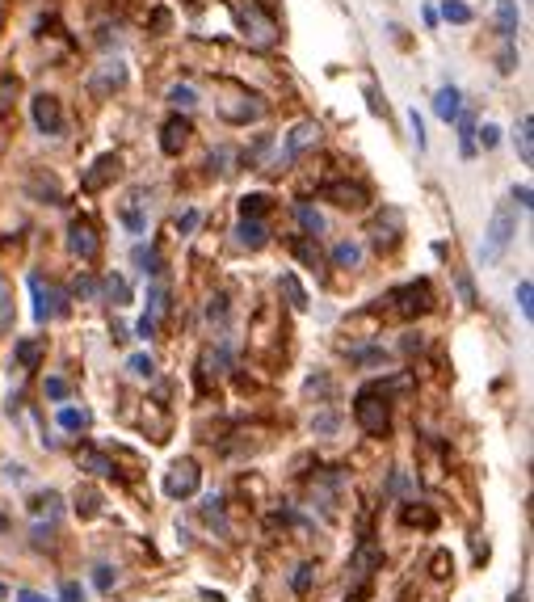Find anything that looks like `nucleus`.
Masks as SVG:
<instances>
[{
    "label": "nucleus",
    "mask_w": 534,
    "mask_h": 602,
    "mask_svg": "<svg viewBox=\"0 0 534 602\" xmlns=\"http://www.w3.org/2000/svg\"><path fill=\"white\" fill-rule=\"evenodd\" d=\"M169 106H173L177 114H181V110L190 114V110L198 106V93H194V85H173V89H169Z\"/></svg>",
    "instance_id": "26"
},
{
    "label": "nucleus",
    "mask_w": 534,
    "mask_h": 602,
    "mask_svg": "<svg viewBox=\"0 0 534 602\" xmlns=\"http://www.w3.org/2000/svg\"><path fill=\"white\" fill-rule=\"evenodd\" d=\"M518 308H522L526 320H534V283H530V278L518 283Z\"/></svg>",
    "instance_id": "36"
},
{
    "label": "nucleus",
    "mask_w": 534,
    "mask_h": 602,
    "mask_svg": "<svg viewBox=\"0 0 534 602\" xmlns=\"http://www.w3.org/2000/svg\"><path fill=\"white\" fill-rule=\"evenodd\" d=\"M400 232H404V215L396 207H383V215L371 219V245L375 249H392L400 240Z\"/></svg>",
    "instance_id": "9"
},
{
    "label": "nucleus",
    "mask_w": 534,
    "mask_h": 602,
    "mask_svg": "<svg viewBox=\"0 0 534 602\" xmlns=\"http://www.w3.org/2000/svg\"><path fill=\"white\" fill-rule=\"evenodd\" d=\"M5 480H9V485H22V480H26V468H5Z\"/></svg>",
    "instance_id": "53"
},
{
    "label": "nucleus",
    "mask_w": 534,
    "mask_h": 602,
    "mask_svg": "<svg viewBox=\"0 0 534 602\" xmlns=\"http://www.w3.org/2000/svg\"><path fill=\"white\" fill-rule=\"evenodd\" d=\"M434 114L442 118V123H455V118L463 114V93H459L455 85H442V89L434 93Z\"/></svg>",
    "instance_id": "13"
},
{
    "label": "nucleus",
    "mask_w": 534,
    "mask_h": 602,
    "mask_svg": "<svg viewBox=\"0 0 534 602\" xmlns=\"http://www.w3.org/2000/svg\"><path fill=\"white\" fill-rule=\"evenodd\" d=\"M383 565V552H375L371 544H362L358 552H354V573L358 577H371V569H379Z\"/></svg>",
    "instance_id": "23"
},
{
    "label": "nucleus",
    "mask_w": 534,
    "mask_h": 602,
    "mask_svg": "<svg viewBox=\"0 0 534 602\" xmlns=\"http://www.w3.org/2000/svg\"><path fill=\"white\" fill-rule=\"evenodd\" d=\"M30 194H38V198H51V203H59V182L55 177H30Z\"/></svg>",
    "instance_id": "32"
},
{
    "label": "nucleus",
    "mask_w": 534,
    "mask_h": 602,
    "mask_svg": "<svg viewBox=\"0 0 534 602\" xmlns=\"http://www.w3.org/2000/svg\"><path fill=\"white\" fill-rule=\"evenodd\" d=\"M30 291H34V320H38V325H47L51 316L64 312V295L43 287V278H38V274H30Z\"/></svg>",
    "instance_id": "11"
},
{
    "label": "nucleus",
    "mask_w": 534,
    "mask_h": 602,
    "mask_svg": "<svg viewBox=\"0 0 534 602\" xmlns=\"http://www.w3.org/2000/svg\"><path fill=\"white\" fill-rule=\"evenodd\" d=\"M270 211V194H244L240 198V219H261Z\"/></svg>",
    "instance_id": "25"
},
{
    "label": "nucleus",
    "mask_w": 534,
    "mask_h": 602,
    "mask_svg": "<svg viewBox=\"0 0 534 602\" xmlns=\"http://www.w3.org/2000/svg\"><path fill=\"white\" fill-rule=\"evenodd\" d=\"M312 573H316L312 565H303V569L295 573V594H312Z\"/></svg>",
    "instance_id": "41"
},
{
    "label": "nucleus",
    "mask_w": 534,
    "mask_h": 602,
    "mask_svg": "<svg viewBox=\"0 0 534 602\" xmlns=\"http://www.w3.org/2000/svg\"><path fill=\"white\" fill-rule=\"evenodd\" d=\"M72 510H76L80 518H97V514H101V493H97L93 485H80V489L72 493Z\"/></svg>",
    "instance_id": "18"
},
{
    "label": "nucleus",
    "mask_w": 534,
    "mask_h": 602,
    "mask_svg": "<svg viewBox=\"0 0 534 602\" xmlns=\"http://www.w3.org/2000/svg\"><path fill=\"white\" fill-rule=\"evenodd\" d=\"M408 127H413V139H417V148L425 152V123H421V114H417V110L408 114Z\"/></svg>",
    "instance_id": "44"
},
{
    "label": "nucleus",
    "mask_w": 534,
    "mask_h": 602,
    "mask_svg": "<svg viewBox=\"0 0 534 602\" xmlns=\"http://www.w3.org/2000/svg\"><path fill=\"white\" fill-rule=\"evenodd\" d=\"M392 304H396V312L400 316H425L429 308H434V287L425 283V278H417V283H408V287H396L392 291Z\"/></svg>",
    "instance_id": "3"
},
{
    "label": "nucleus",
    "mask_w": 534,
    "mask_h": 602,
    "mask_svg": "<svg viewBox=\"0 0 534 602\" xmlns=\"http://www.w3.org/2000/svg\"><path fill=\"white\" fill-rule=\"evenodd\" d=\"M9 287H5V278H0V329H9Z\"/></svg>",
    "instance_id": "43"
},
{
    "label": "nucleus",
    "mask_w": 534,
    "mask_h": 602,
    "mask_svg": "<svg viewBox=\"0 0 534 602\" xmlns=\"http://www.w3.org/2000/svg\"><path fill=\"white\" fill-rule=\"evenodd\" d=\"M236 240H240V245L244 249H265V240H270V228H265L261 224V219H240V224H236Z\"/></svg>",
    "instance_id": "15"
},
{
    "label": "nucleus",
    "mask_w": 534,
    "mask_h": 602,
    "mask_svg": "<svg viewBox=\"0 0 534 602\" xmlns=\"http://www.w3.org/2000/svg\"><path fill=\"white\" fill-rule=\"evenodd\" d=\"M190 135H194L190 118L186 114H169V118H164V127H160V152L164 156H177L181 148L190 144Z\"/></svg>",
    "instance_id": "10"
},
{
    "label": "nucleus",
    "mask_w": 534,
    "mask_h": 602,
    "mask_svg": "<svg viewBox=\"0 0 534 602\" xmlns=\"http://www.w3.org/2000/svg\"><path fill=\"white\" fill-rule=\"evenodd\" d=\"M236 22H240L244 38H249L253 47H274V38H278V26H274L270 17H265V13H257L253 5H249V9H240V13H236Z\"/></svg>",
    "instance_id": "7"
},
{
    "label": "nucleus",
    "mask_w": 534,
    "mask_h": 602,
    "mask_svg": "<svg viewBox=\"0 0 534 602\" xmlns=\"http://www.w3.org/2000/svg\"><path fill=\"white\" fill-rule=\"evenodd\" d=\"M55 506H59V493H51V489L34 501V510H47V514H55Z\"/></svg>",
    "instance_id": "47"
},
{
    "label": "nucleus",
    "mask_w": 534,
    "mask_h": 602,
    "mask_svg": "<svg viewBox=\"0 0 534 602\" xmlns=\"http://www.w3.org/2000/svg\"><path fill=\"white\" fill-rule=\"evenodd\" d=\"M501 144V127L497 123H484L480 131H476V148H484V152H492Z\"/></svg>",
    "instance_id": "35"
},
{
    "label": "nucleus",
    "mask_w": 534,
    "mask_h": 602,
    "mask_svg": "<svg viewBox=\"0 0 534 602\" xmlns=\"http://www.w3.org/2000/svg\"><path fill=\"white\" fill-rule=\"evenodd\" d=\"M362 262V245H354V240H341V245L333 249V266L341 270H354Z\"/></svg>",
    "instance_id": "24"
},
{
    "label": "nucleus",
    "mask_w": 534,
    "mask_h": 602,
    "mask_svg": "<svg viewBox=\"0 0 534 602\" xmlns=\"http://www.w3.org/2000/svg\"><path fill=\"white\" fill-rule=\"evenodd\" d=\"M5 527H9V523H5V518H0V531H5Z\"/></svg>",
    "instance_id": "55"
},
{
    "label": "nucleus",
    "mask_w": 534,
    "mask_h": 602,
    "mask_svg": "<svg viewBox=\"0 0 534 602\" xmlns=\"http://www.w3.org/2000/svg\"><path fill=\"white\" fill-rule=\"evenodd\" d=\"M76 464L85 468V472H93V476H114L118 468H114V459L106 455V451H93V447H85L76 455Z\"/></svg>",
    "instance_id": "17"
},
{
    "label": "nucleus",
    "mask_w": 534,
    "mask_h": 602,
    "mask_svg": "<svg viewBox=\"0 0 534 602\" xmlns=\"http://www.w3.org/2000/svg\"><path fill=\"white\" fill-rule=\"evenodd\" d=\"M76 295H97V283L93 278H76Z\"/></svg>",
    "instance_id": "52"
},
{
    "label": "nucleus",
    "mask_w": 534,
    "mask_h": 602,
    "mask_svg": "<svg viewBox=\"0 0 534 602\" xmlns=\"http://www.w3.org/2000/svg\"><path fill=\"white\" fill-rule=\"evenodd\" d=\"M106 295L114 299V304H131V287H127V278H122V274H110V278H106Z\"/></svg>",
    "instance_id": "33"
},
{
    "label": "nucleus",
    "mask_w": 534,
    "mask_h": 602,
    "mask_svg": "<svg viewBox=\"0 0 534 602\" xmlns=\"http://www.w3.org/2000/svg\"><path fill=\"white\" fill-rule=\"evenodd\" d=\"M497 26L505 43H513V34H518V5L513 0H497Z\"/></svg>",
    "instance_id": "21"
},
{
    "label": "nucleus",
    "mask_w": 534,
    "mask_h": 602,
    "mask_svg": "<svg viewBox=\"0 0 534 602\" xmlns=\"http://www.w3.org/2000/svg\"><path fill=\"white\" fill-rule=\"evenodd\" d=\"M55 421H59V430H72L76 434V430H89L93 426V413L89 409H76V405H64Z\"/></svg>",
    "instance_id": "20"
},
{
    "label": "nucleus",
    "mask_w": 534,
    "mask_h": 602,
    "mask_svg": "<svg viewBox=\"0 0 534 602\" xmlns=\"http://www.w3.org/2000/svg\"><path fill=\"white\" fill-rule=\"evenodd\" d=\"M320 144V127L316 123H299L291 135H286V144H282V152L286 156H299V152H307V148H316Z\"/></svg>",
    "instance_id": "14"
},
{
    "label": "nucleus",
    "mask_w": 534,
    "mask_h": 602,
    "mask_svg": "<svg viewBox=\"0 0 534 602\" xmlns=\"http://www.w3.org/2000/svg\"><path fill=\"white\" fill-rule=\"evenodd\" d=\"M434 577H450V556L446 552L434 556Z\"/></svg>",
    "instance_id": "51"
},
{
    "label": "nucleus",
    "mask_w": 534,
    "mask_h": 602,
    "mask_svg": "<svg viewBox=\"0 0 534 602\" xmlns=\"http://www.w3.org/2000/svg\"><path fill=\"white\" fill-rule=\"evenodd\" d=\"M93 581H97V590H110V586H114V569H110V565H101Z\"/></svg>",
    "instance_id": "48"
},
{
    "label": "nucleus",
    "mask_w": 534,
    "mask_h": 602,
    "mask_svg": "<svg viewBox=\"0 0 534 602\" xmlns=\"http://www.w3.org/2000/svg\"><path fill=\"white\" fill-rule=\"evenodd\" d=\"M513 148H518L522 165H530V160H534V118L530 114H522L518 127H513Z\"/></svg>",
    "instance_id": "16"
},
{
    "label": "nucleus",
    "mask_w": 534,
    "mask_h": 602,
    "mask_svg": "<svg viewBox=\"0 0 534 602\" xmlns=\"http://www.w3.org/2000/svg\"><path fill=\"white\" fill-rule=\"evenodd\" d=\"M118 173V156L114 152H106V156H97L93 160V169L85 173V182H80V186H85L89 194H97V190H106L110 186V177Z\"/></svg>",
    "instance_id": "12"
},
{
    "label": "nucleus",
    "mask_w": 534,
    "mask_h": 602,
    "mask_svg": "<svg viewBox=\"0 0 534 602\" xmlns=\"http://www.w3.org/2000/svg\"><path fill=\"white\" fill-rule=\"evenodd\" d=\"M530 198H534V194H530V186H513V203H518L522 211H530Z\"/></svg>",
    "instance_id": "49"
},
{
    "label": "nucleus",
    "mask_w": 534,
    "mask_h": 602,
    "mask_svg": "<svg viewBox=\"0 0 534 602\" xmlns=\"http://www.w3.org/2000/svg\"><path fill=\"white\" fill-rule=\"evenodd\" d=\"M282 291L291 295V308H307V295H303V287H299L295 274H282Z\"/></svg>",
    "instance_id": "37"
},
{
    "label": "nucleus",
    "mask_w": 534,
    "mask_h": 602,
    "mask_svg": "<svg viewBox=\"0 0 534 602\" xmlns=\"http://www.w3.org/2000/svg\"><path fill=\"white\" fill-rule=\"evenodd\" d=\"M295 253H299V262L316 266V262H320V236H303L299 245H295Z\"/></svg>",
    "instance_id": "34"
},
{
    "label": "nucleus",
    "mask_w": 534,
    "mask_h": 602,
    "mask_svg": "<svg viewBox=\"0 0 534 602\" xmlns=\"http://www.w3.org/2000/svg\"><path fill=\"white\" fill-rule=\"evenodd\" d=\"M228 320V295H215L207 304V325H223Z\"/></svg>",
    "instance_id": "38"
},
{
    "label": "nucleus",
    "mask_w": 534,
    "mask_h": 602,
    "mask_svg": "<svg viewBox=\"0 0 534 602\" xmlns=\"http://www.w3.org/2000/svg\"><path fill=\"white\" fill-rule=\"evenodd\" d=\"M13 358H17V367H38V363H43V341H38V337H26V341H17Z\"/></svg>",
    "instance_id": "22"
},
{
    "label": "nucleus",
    "mask_w": 534,
    "mask_h": 602,
    "mask_svg": "<svg viewBox=\"0 0 534 602\" xmlns=\"http://www.w3.org/2000/svg\"><path fill=\"white\" fill-rule=\"evenodd\" d=\"M194 228H198V211H186L177 219V232H194Z\"/></svg>",
    "instance_id": "50"
},
{
    "label": "nucleus",
    "mask_w": 534,
    "mask_h": 602,
    "mask_svg": "<svg viewBox=\"0 0 534 602\" xmlns=\"http://www.w3.org/2000/svg\"><path fill=\"white\" fill-rule=\"evenodd\" d=\"M47 396L51 400H68V384H64V379H47Z\"/></svg>",
    "instance_id": "46"
},
{
    "label": "nucleus",
    "mask_w": 534,
    "mask_h": 602,
    "mask_svg": "<svg viewBox=\"0 0 534 602\" xmlns=\"http://www.w3.org/2000/svg\"><path fill=\"white\" fill-rule=\"evenodd\" d=\"M320 198H324V203H333V207H341V211H362L366 203H371V194H366L362 182H328L320 190Z\"/></svg>",
    "instance_id": "6"
},
{
    "label": "nucleus",
    "mask_w": 534,
    "mask_h": 602,
    "mask_svg": "<svg viewBox=\"0 0 534 602\" xmlns=\"http://www.w3.org/2000/svg\"><path fill=\"white\" fill-rule=\"evenodd\" d=\"M5 594H9V590H5V586H0V598H5Z\"/></svg>",
    "instance_id": "56"
},
{
    "label": "nucleus",
    "mask_w": 534,
    "mask_h": 602,
    "mask_svg": "<svg viewBox=\"0 0 534 602\" xmlns=\"http://www.w3.org/2000/svg\"><path fill=\"white\" fill-rule=\"evenodd\" d=\"M30 118H34V127L43 131V135H64V127H68L64 106H59V97H51V93H38L34 97V102H30Z\"/></svg>",
    "instance_id": "4"
},
{
    "label": "nucleus",
    "mask_w": 534,
    "mask_h": 602,
    "mask_svg": "<svg viewBox=\"0 0 534 602\" xmlns=\"http://www.w3.org/2000/svg\"><path fill=\"white\" fill-rule=\"evenodd\" d=\"M139 203H143V194H139V190H131V194H127V203H122V224H127L135 236H139L143 228H148V215H143V207H139Z\"/></svg>",
    "instance_id": "19"
},
{
    "label": "nucleus",
    "mask_w": 534,
    "mask_h": 602,
    "mask_svg": "<svg viewBox=\"0 0 534 602\" xmlns=\"http://www.w3.org/2000/svg\"><path fill=\"white\" fill-rule=\"evenodd\" d=\"M455 123H459V152L463 156H476V123H471L467 114H459Z\"/></svg>",
    "instance_id": "28"
},
{
    "label": "nucleus",
    "mask_w": 534,
    "mask_h": 602,
    "mask_svg": "<svg viewBox=\"0 0 534 602\" xmlns=\"http://www.w3.org/2000/svg\"><path fill=\"white\" fill-rule=\"evenodd\" d=\"M135 262L143 266V274H160V257L152 249H135Z\"/></svg>",
    "instance_id": "40"
},
{
    "label": "nucleus",
    "mask_w": 534,
    "mask_h": 602,
    "mask_svg": "<svg viewBox=\"0 0 534 602\" xmlns=\"http://www.w3.org/2000/svg\"><path fill=\"white\" fill-rule=\"evenodd\" d=\"M513 236H518V219H513V207L501 203L488 219V232H484V245H480V262L484 266H497L505 249L513 245Z\"/></svg>",
    "instance_id": "1"
},
{
    "label": "nucleus",
    "mask_w": 534,
    "mask_h": 602,
    "mask_svg": "<svg viewBox=\"0 0 534 602\" xmlns=\"http://www.w3.org/2000/svg\"><path fill=\"white\" fill-rule=\"evenodd\" d=\"M164 312H169V291H164L160 283H152V291H148V320H152V325H160Z\"/></svg>",
    "instance_id": "27"
},
{
    "label": "nucleus",
    "mask_w": 534,
    "mask_h": 602,
    "mask_svg": "<svg viewBox=\"0 0 534 602\" xmlns=\"http://www.w3.org/2000/svg\"><path fill=\"white\" fill-rule=\"evenodd\" d=\"M354 417L366 434H387L392 426V405H387V392L379 384H366L358 396H354Z\"/></svg>",
    "instance_id": "2"
},
{
    "label": "nucleus",
    "mask_w": 534,
    "mask_h": 602,
    "mask_svg": "<svg viewBox=\"0 0 534 602\" xmlns=\"http://www.w3.org/2000/svg\"><path fill=\"white\" fill-rule=\"evenodd\" d=\"M59 602H85V590H80L76 581H68V586L59 590Z\"/></svg>",
    "instance_id": "45"
},
{
    "label": "nucleus",
    "mask_w": 534,
    "mask_h": 602,
    "mask_svg": "<svg viewBox=\"0 0 534 602\" xmlns=\"http://www.w3.org/2000/svg\"><path fill=\"white\" fill-rule=\"evenodd\" d=\"M127 371H131L135 379H152V375H156L152 354H143V350H139V354H131V358H127Z\"/></svg>",
    "instance_id": "31"
},
{
    "label": "nucleus",
    "mask_w": 534,
    "mask_h": 602,
    "mask_svg": "<svg viewBox=\"0 0 534 602\" xmlns=\"http://www.w3.org/2000/svg\"><path fill=\"white\" fill-rule=\"evenodd\" d=\"M198 480H202V472H198L194 459H177V464L164 472V493H169L173 501L194 497V493H198Z\"/></svg>",
    "instance_id": "5"
},
{
    "label": "nucleus",
    "mask_w": 534,
    "mask_h": 602,
    "mask_svg": "<svg viewBox=\"0 0 534 602\" xmlns=\"http://www.w3.org/2000/svg\"><path fill=\"white\" fill-rule=\"evenodd\" d=\"M68 249L80 257V262H93L97 249H101L93 219H85V215H76V219H72V224H68Z\"/></svg>",
    "instance_id": "8"
},
{
    "label": "nucleus",
    "mask_w": 534,
    "mask_h": 602,
    "mask_svg": "<svg viewBox=\"0 0 534 602\" xmlns=\"http://www.w3.org/2000/svg\"><path fill=\"white\" fill-rule=\"evenodd\" d=\"M17 602H47V598L38 594V590H22V594H17Z\"/></svg>",
    "instance_id": "54"
},
{
    "label": "nucleus",
    "mask_w": 534,
    "mask_h": 602,
    "mask_svg": "<svg viewBox=\"0 0 534 602\" xmlns=\"http://www.w3.org/2000/svg\"><path fill=\"white\" fill-rule=\"evenodd\" d=\"M497 64H501V72H505V76H509L513 68H518V51H513V43H505V47H501V59H497Z\"/></svg>",
    "instance_id": "42"
},
{
    "label": "nucleus",
    "mask_w": 534,
    "mask_h": 602,
    "mask_svg": "<svg viewBox=\"0 0 534 602\" xmlns=\"http://www.w3.org/2000/svg\"><path fill=\"white\" fill-rule=\"evenodd\" d=\"M400 518H404L408 527H413V523H421V527H434V514H429V510H413V506H404V510H400Z\"/></svg>",
    "instance_id": "39"
},
{
    "label": "nucleus",
    "mask_w": 534,
    "mask_h": 602,
    "mask_svg": "<svg viewBox=\"0 0 534 602\" xmlns=\"http://www.w3.org/2000/svg\"><path fill=\"white\" fill-rule=\"evenodd\" d=\"M442 17H446L450 26H467V22H471V5H467V0H446Z\"/></svg>",
    "instance_id": "29"
},
{
    "label": "nucleus",
    "mask_w": 534,
    "mask_h": 602,
    "mask_svg": "<svg viewBox=\"0 0 534 602\" xmlns=\"http://www.w3.org/2000/svg\"><path fill=\"white\" fill-rule=\"evenodd\" d=\"M295 215H299V224H303V232H307V236H320V232H324L320 211H312L307 203H299V207H295Z\"/></svg>",
    "instance_id": "30"
}]
</instances>
